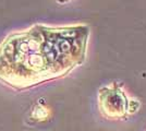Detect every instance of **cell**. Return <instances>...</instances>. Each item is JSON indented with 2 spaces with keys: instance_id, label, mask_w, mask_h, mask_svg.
Wrapping results in <instances>:
<instances>
[{
  "instance_id": "cell-1",
  "label": "cell",
  "mask_w": 146,
  "mask_h": 131,
  "mask_svg": "<svg viewBox=\"0 0 146 131\" xmlns=\"http://www.w3.org/2000/svg\"><path fill=\"white\" fill-rule=\"evenodd\" d=\"M78 32L73 27L34 24L13 32L0 43V76L48 78L72 56Z\"/></svg>"
}]
</instances>
